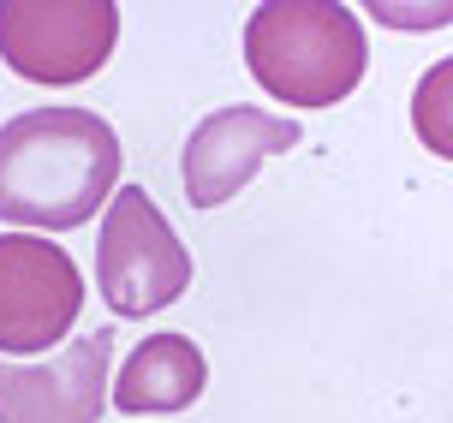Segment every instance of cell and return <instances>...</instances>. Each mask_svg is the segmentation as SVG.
<instances>
[{
  "instance_id": "obj_10",
  "label": "cell",
  "mask_w": 453,
  "mask_h": 423,
  "mask_svg": "<svg viewBox=\"0 0 453 423\" xmlns=\"http://www.w3.org/2000/svg\"><path fill=\"white\" fill-rule=\"evenodd\" d=\"M382 24H400V30H441V24H453V0H441V6H370Z\"/></svg>"
},
{
  "instance_id": "obj_7",
  "label": "cell",
  "mask_w": 453,
  "mask_h": 423,
  "mask_svg": "<svg viewBox=\"0 0 453 423\" xmlns=\"http://www.w3.org/2000/svg\"><path fill=\"white\" fill-rule=\"evenodd\" d=\"M293 143H298V126L280 119V113L245 108V102L239 108H215L191 132V143H185V156H180V179H185L191 209H221L263 161L293 150Z\"/></svg>"
},
{
  "instance_id": "obj_9",
  "label": "cell",
  "mask_w": 453,
  "mask_h": 423,
  "mask_svg": "<svg viewBox=\"0 0 453 423\" xmlns=\"http://www.w3.org/2000/svg\"><path fill=\"white\" fill-rule=\"evenodd\" d=\"M411 132H418V143L430 156L453 161V54L435 60L411 89Z\"/></svg>"
},
{
  "instance_id": "obj_4",
  "label": "cell",
  "mask_w": 453,
  "mask_h": 423,
  "mask_svg": "<svg viewBox=\"0 0 453 423\" xmlns=\"http://www.w3.org/2000/svg\"><path fill=\"white\" fill-rule=\"evenodd\" d=\"M119 36L113 0H0V60L30 84H84Z\"/></svg>"
},
{
  "instance_id": "obj_6",
  "label": "cell",
  "mask_w": 453,
  "mask_h": 423,
  "mask_svg": "<svg viewBox=\"0 0 453 423\" xmlns=\"http://www.w3.org/2000/svg\"><path fill=\"white\" fill-rule=\"evenodd\" d=\"M113 328L72 340L48 364H6L0 358V423H96L108 405Z\"/></svg>"
},
{
  "instance_id": "obj_1",
  "label": "cell",
  "mask_w": 453,
  "mask_h": 423,
  "mask_svg": "<svg viewBox=\"0 0 453 423\" xmlns=\"http://www.w3.org/2000/svg\"><path fill=\"white\" fill-rule=\"evenodd\" d=\"M119 137L90 108H30L0 126V221L66 233L113 203Z\"/></svg>"
},
{
  "instance_id": "obj_2",
  "label": "cell",
  "mask_w": 453,
  "mask_h": 423,
  "mask_svg": "<svg viewBox=\"0 0 453 423\" xmlns=\"http://www.w3.org/2000/svg\"><path fill=\"white\" fill-rule=\"evenodd\" d=\"M364 24L334 0H269L245 19L250 78L287 108H334L364 78Z\"/></svg>"
},
{
  "instance_id": "obj_3",
  "label": "cell",
  "mask_w": 453,
  "mask_h": 423,
  "mask_svg": "<svg viewBox=\"0 0 453 423\" xmlns=\"http://www.w3.org/2000/svg\"><path fill=\"white\" fill-rule=\"evenodd\" d=\"M96 287L113 316L167 311L191 287V250L167 227L156 197L143 185H119L102 215V250H96Z\"/></svg>"
},
{
  "instance_id": "obj_8",
  "label": "cell",
  "mask_w": 453,
  "mask_h": 423,
  "mask_svg": "<svg viewBox=\"0 0 453 423\" xmlns=\"http://www.w3.org/2000/svg\"><path fill=\"white\" fill-rule=\"evenodd\" d=\"M203 352L185 335H150L137 346L119 376H113V405L119 411H185V405L203 394Z\"/></svg>"
},
{
  "instance_id": "obj_5",
  "label": "cell",
  "mask_w": 453,
  "mask_h": 423,
  "mask_svg": "<svg viewBox=\"0 0 453 423\" xmlns=\"http://www.w3.org/2000/svg\"><path fill=\"white\" fill-rule=\"evenodd\" d=\"M84 311V274L54 239L0 233V352H48Z\"/></svg>"
}]
</instances>
